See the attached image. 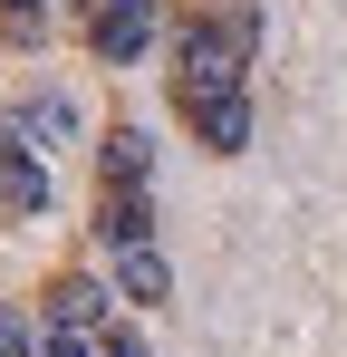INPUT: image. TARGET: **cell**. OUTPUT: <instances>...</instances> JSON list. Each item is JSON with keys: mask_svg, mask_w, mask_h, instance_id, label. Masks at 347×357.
Instances as JSON below:
<instances>
[{"mask_svg": "<svg viewBox=\"0 0 347 357\" xmlns=\"http://www.w3.org/2000/svg\"><path fill=\"white\" fill-rule=\"evenodd\" d=\"M97 241H107V251L155 241V193H145V183H107V193H97Z\"/></svg>", "mask_w": 347, "mask_h": 357, "instance_id": "obj_2", "label": "cell"}, {"mask_svg": "<svg viewBox=\"0 0 347 357\" xmlns=\"http://www.w3.org/2000/svg\"><path fill=\"white\" fill-rule=\"evenodd\" d=\"M49 328H68V338H97V328H107V290H97L87 271H58V280H49Z\"/></svg>", "mask_w": 347, "mask_h": 357, "instance_id": "obj_3", "label": "cell"}, {"mask_svg": "<svg viewBox=\"0 0 347 357\" xmlns=\"http://www.w3.org/2000/svg\"><path fill=\"white\" fill-rule=\"evenodd\" d=\"M97 357H145V338L135 328H97Z\"/></svg>", "mask_w": 347, "mask_h": 357, "instance_id": "obj_9", "label": "cell"}, {"mask_svg": "<svg viewBox=\"0 0 347 357\" xmlns=\"http://www.w3.org/2000/svg\"><path fill=\"white\" fill-rule=\"evenodd\" d=\"M97 165H107V183H145L155 174V135H145V126H107Z\"/></svg>", "mask_w": 347, "mask_h": 357, "instance_id": "obj_6", "label": "cell"}, {"mask_svg": "<svg viewBox=\"0 0 347 357\" xmlns=\"http://www.w3.org/2000/svg\"><path fill=\"white\" fill-rule=\"evenodd\" d=\"M0 39L10 49H39L49 39V0H0Z\"/></svg>", "mask_w": 347, "mask_h": 357, "instance_id": "obj_7", "label": "cell"}, {"mask_svg": "<svg viewBox=\"0 0 347 357\" xmlns=\"http://www.w3.org/2000/svg\"><path fill=\"white\" fill-rule=\"evenodd\" d=\"M0 213H20V222H39V213H49V165H39V155H20V145H0Z\"/></svg>", "mask_w": 347, "mask_h": 357, "instance_id": "obj_4", "label": "cell"}, {"mask_svg": "<svg viewBox=\"0 0 347 357\" xmlns=\"http://www.w3.org/2000/svg\"><path fill=\"white\" fill-rule=\"evenodd\" d=\"M39 357H97V338H68V328H49V348Z\"/></svg>", "mask_w": 347, "mask_h": 357, "instance_id": "obj_10", "label": "cell"}, {"mask_svg": "<svg viewBox=\"0 0 347 357\" xmlns=\"http://www.w3.org/2000/svg\"><path fill=\"white\" fill-rule=\"evenodd\" d=\"M116 290L135 299V309H164V299H174V261L155 251V241H135V251H116Z\"/></svg>", "mask_w": 347, "mask_h": 357, "instance_id": "obj_5", "label": "cell"}, {"mask_svg": "<svg viewBox=\"0 0 347 357\" xmlns=\"http://www.w3.org/2000/svg\"><path fill=\"white\" fill-rule=\"evenodd\" d=\"M0 357H29V319H20L10 299H0Z\"/></svg>", "mask_w": 347, "mask_h": 357, "instance_id": "obj_8", "label": "cell"}, {"mask_svg": "<svg viewBox=\"0 0 347 357\" xmlns=\"http://www.w3.org/2000/svg\"><path fill=\"white\" fill-rule=\"evenodd\" d=\"M174 116L193 126L203 155H241L251 145V87H203V97H174Z\"/></svg>", "mask_w": 347, "mask_h": 357, "instance_id": "obj_1", "label": "cell"}]
</instances>
